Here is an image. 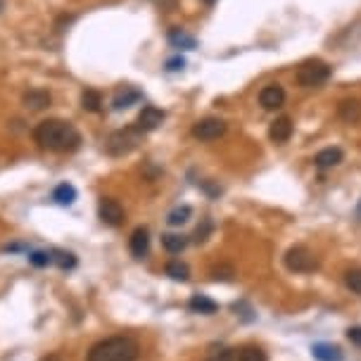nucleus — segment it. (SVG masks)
Here are the masks:
<instances>
[{"label": "nucleus", "instance_id": "f257e3e1", "mask_svg": "<svg viewBox=\"0 0 361 361\" xmlns=\"http://www.w3.org/2000/svg\"><path fill=\"white\" fill-rule=\"evenodd\" d=\"M34 140L39 147L51 152H74L81 147V133L65 119H46L34 129Z\"/></svg>", "mask_w": 361, "mask_h": 361}, {"label": "nucleus", "instance_id": "f03ea898", "mask_svg": "<svg viewBox=\"0 0 361 361\" xmlns=\"http://www.w3.org/2000/svg\"><path fill=\"white\" fill-rule=\"evenodd\" d=\"M138 342L129 335H114V338L100 340L91 347L88 361H136L138 359Z\"/></svg>", "mask_w": 361, "mask_h": 361}, {"label": "nucleus", "instance_id": "7ed1b4c3", "mask_svg": "<svg viewBox=\"0 0 361 361\" xmlns=\"http://www.w3.org/2000/svg\"><path fill=\"white\" fill-rule=\"evenodd\" d=\"M331 79V65L323 60H307L297 67V84L302 88H319Z\"/></svg>", "mask_w": 361, "mask_h": 361}, {"label": "nucleus", "instance_id": "20e7f679", "mask_svg": "<svg viewBox=\"0 0 361 361\" xmlns=\"http://www.w3.org/2000/svg\"><path fill=\"white\" fill-rule=\"evenodd\" d=\"M140 133H143V131L138 126L117 129L114 133L107 138V143H105V147H107V152L112 155V157H124V155H129L131 150H136V147H138Z\"/></svg>", "mask_w": 361, "mask_h": 361}, {"label": "nucleus", "instance_id": "39448f33", "mask_svg": "<svg viewBox=\"0 0 361 361\" xmlns=\"http://www.w3.org/2000/svg\"><path fill=\"white\" fill-rule=\"evenodd\" d=\"M285 266L295 273H311L319 269V259H316L314 252L307 250L304 245H295L285 252Z\"/></svg>", "mask_w": 361, "mask_h": 361}, {"label": "nucleus", "instance_id": "423d86ee", "mask_svg": "<svg viewBox=\"0 0 361 361\" xmlns=\"http://www.w3.org/2000/svg\"><path fill=\"white\" fill-rule=\"evenodd\" d=\"M223 133H226V122L214 119V117L197 122L195 126H192V136H195L197 140H216L221 138Z\"/></svg>", "mask_w": 361, "mask_h": 361}, {"label": "nucleus", "instance_id": "0eeeda50", "mask_svg": "<svg viewBox=\"0 0 361 361\" xmlns=\"http://www.w3.org/2000/svg\"><path fill=\"white\" fill-rule=\"evenodd\" d=\"M98 214H100V221L107 223V226L117 228L124 223V207L114 197H103L100 204H98Z\"/></svg>", "mask_w": 361, "mask_h": 361}, {"label": "nucleus", "instance_id": "6e6552de", "mask_svg": "<svg viewBox=\"0 0 361 361\" xmlns=\"http://www.w3.org/2000/svg\"><path fill=\"white\" fill-rule=\"evenodd\" d=\"M164 110L155 107V105H147V107L140 110L138 114V122H136V126H138L143 133H147V131H155L157 126H162V122H164Z\"/></svg>", "mask_w": 361, "mask_h": 361}, {"label": "nucleus", "instance_id": "1a4fd4ad", "mask_svg": "<svg viewBox=\"0 0 361 361\" xmlns=\"http://www.w3.org/2000/svg\"><path fill=\"white\" fill-rule=\"evenodd\" d=\"M259 105L264 110H278L285 105V91L283 86L278 84H271V86H264L259 93Z\"/></svg>", "mask_w": 361, "mask_h": 361}, {"label": "nucleus", "instance_id": "9d476101", "mask_svg": "<svg viewBox=\"0 0 361 361\" xmlns=\"http://www.w3.org/2000/svg\"><path fill=\"white\" fill-rule=\"evenodd\" d=\"M129 250L131 254H133L136 259H143L147 254V250H150V233H147V228H136L133 233H131L129 238Z\"/></svg>", "mask_w": 361, "mask_h": 361}, {"label": "nucleus", "instance_id": "9b49d317", "mask_svg": "<svg viewBox=\"0 0 361 361\" xmlns=\"http://www.w3.org/2000/svg\"><path fill=\"white\" fill-rule=\"evenodd\" d=\"M292 136V122L290 117H278L276 122L271 124L269 129V138L273 143H278V145H283V143H288Z\"/></svg>", "mask_w": 361, "mask_h": 361}, {"label": "nucleus", "instance_id": "f8f14e48", "mask_svg": "<svg viewBox=\"0 0 361 361\" xmlns=\"http://www.w3.org/2000/svg\"><path fill=\"white\" fill-rule=\"evenodd\" d=\"M340 162H342V150H340V147H326V150L316 152L314 166H319V169H333V166H338Z\"/></svg>", "mask_w": 361, "mask_h": 361}, {"label": "nucleus", "instance_id": "ddd939ff", "mask_svg": "<svg viewBox=\"0 0 361 361\" xmlns=\"http://www.w3.org/2000/svg\"><path fill=\"white\" fill-rule=\"evenodd\" d=\"M140 91H136V88H131V86H124V88L117 93L114 98H112V107L114 110H126L131 107V105H136L140 100Z\"/></svg>", "mask_w": 361, "mask_h": 361}, {"label": "nucleus", "instance_id": "4468645a", "mask_svg": "<svg viewBox=\"0 0 361 361\" xmlns=\"http://www.w3.org/2000/svg\"><path fill=\"white\" fill-rule=\"evenodd\" d=\"M24 105L29 110H46L51 105V93L48 91H41V88H31L29 93H24Z\"/></svg>", "mask_w": 361, "mask_h": 361}, {"label": "nucleus", "instance_id": "2eb2a0df", "mask_svg": "<svg viewBox=\"0 0 361 361\" xmlns=\"http://www.w3.org/2000/svg\"><path fill=\"white\" fill-rule=\"evenodd\" d=\"M311 354H314V359H319V361H342L340 347L328 345V342H319V345H314L311 347Z\"/></svg>", "mask_w": 361, "mask_h": 361}, {"label": "nucleus", "instance_id": "dca6fc26", "mask_svg": "<svg viewBox=\"0 0 361 361\" xmlns=\"http://www.w3.org/2000/svg\"><path fill=\"white\" fill-rule=\"evenodd\" d=\"M338 114L342 122L347 124H354L361 119V103L359 100H342L338 105Z\"/></svg>", "mask_w": 361, "mask_h": 361}, {"label": "nucleus", "instance_id": "f3484780", "mask_svg": "<svg viewBox=\"0 0 361 361\" xmlns=\"http://www.w3.org/2000/svg\"><path fill=\"white\" fill-rule=\"evenodd\" d=\"M188 309L195 311V314H214V311L219 309V304L209 300L207 295H192L188 302Z\"/></svg>", "mask_w": 361, "mask_h": 361}, {"label": "nucleus", "instance_id": "a211bd4d", "mask_svg": "<svg viewBox=\"0 0 361 361\" xmlns=\"http://www.w3.org/2000/svg\"><path fill=\"white\" fill-rule=\"evenodd\" d=\"M169 43L173 48H180V51H195V46H197V41L185 34L183 29H171L169 31Z\"/></svg>", "mask_w": 361, "mask_h": 361}, {"label": "nucleus", "instance_id": "6ab92c4d", "mask_svg": "<svg viewBox=\"0 0 361 361\" xmlns=\"http://www.w3.org/2000/svg\"><path fill=\"white\" fill-rule=\"evenodd\" d=\"M53 200L62 204V207H70L77 200V188H74L72 183H60L58 188L53 190Z\"/></svg>", "mask_w": 361, "mask_h": 361}, {"label": "nucleus", "instance_id": "aec40b11", "mask_svg": "<svg viewBox=\"0 0 361 361\" xmlns=\"http://www.w3.org/2000/svg\"><path fill=\"white\" fill-rule=\"evenodd\" d=\"M162 245H164L166 252L171 254H178L185 250V245H188V240H185V235H178V233H166L162 235Z\"/></svg>", "mask_w": 361, "mask_h": 361}, {"label": "nucleus", "instance_id": "412c9836", "mask_svg": "<svg viewBox=\"0 0 361 361\" xmlns=\"http://www.w3.org/2000/svg\"><path fill=\"white\" fill-rule=\"evenodd\" d=\"M190 216H192V209L188 204H180V207L171 209L169 214H166V223H169V226H183V223H188Z\"/></svg>", "mask_w": 361, "mask_h": 361}, {"label": "nucleus", "instance_id": "4be33fe9", "mask_svg": "<svg viewBox=\"0 0 361 361\" xmlns=\"http://www.w3.org/2000/svg\"><path fill=\"white\" fill-rule=\"evenodd\" d=\"M51 261L65 271H70L77 266V257H74L72 252H65V250H51Z\"/></svg>", "mask_w": 361, "mask_h": 361}, {"label": "nucleus", "instance_id": "5701e85b", "mask_svg": "<svg viewBox=\"0 0 361 361\" xmlns=\"http://www.w3.org/2000/svg\"><path fill=\"white\" fill-rule=\"evenodd\" d=\"M238 361H269L266 359V352L257 345H245L238 352Z\"/></svg>", "mask_w": 361, "mask_h": 361}, {"label": "nucleus", "instance_id": "b1692460", "mask_svg": "<svg viewBox=\"0 0 361 361\" xmlns=\"http://www.w3.org/2000/svg\"><path fill=\"white\" fill-rule=\"evenodd\" d=\"M164 271H166V276L173 278V281H188V276H190L188 266H185L183 261H169Z\"/></svg>", "mask_w": 361, "mask_h": 361}, {"label": "nucleus", "instance_id": "393cba45", "mask_svg": "<svg viewBox=\"0 0 361 361\" xmlns=\"http://www.w3.org/2000/svg\"><path fill=\"white\" fill-rule=\"evenodd\" d=\"M81 105H84V110H88V112H98L100 110V105H103V96L98 91H84V96H81Z\"/></svg>", "mask_w": 361, "mask_h": 361}, {"label": "nucleus", "instance_id": "a878e982", "mask_svg": "<svg viewBox=\"0 0 361 361\" xmlns=\"http://www.w3.org/2000/svg\"><path fill=\"white\" fill-rule=\"evenodd\" d=\"M345 285L361 295V269H350L345 273Z\"/></svg>", "mask_w": 361, "mask_h": 361}, {"label": "nucleus", "instance_id": "bb28decb", "mask_svg": "<svg viewBox=\"0 0 361 361\" xmlns=\"http://www.w3.org/2000/svg\"><path fill=\"white\" fill-rule=\"evenodd\" d=\"M29 264L39 266V269H43V266H48V264H53V261H51V252H43V250L29 252Z\"/></svg>", "mask_w": 361, "mask_h": 361}, {"label": "nucleus", "instance_id": "cd10ccee", "mask_svg": "<svg viewBox=\"0 0 361 361\" xmlns=\"http://www.w3.org/2000/svg\"><path fill=\"white\" fill-rule=\"evenodd\" d=\"M211 278H214V281H231L233 269L231 266H216V269L211 271Z\"/></svg>", "mask_w": 361, "mask_h": 361}, {"label": "nucleus", "instance_id": "c85d7f7f", "mask_svg": "<svg viewBox=\"0 0 361 361\" xmlns=\"http://www.w3.org/2000/svg\"><path fill=\"white\" fill-rule=\"evenodd\" d=\"M209 231H211V221H209V219H204V226H202V228H200V226H197V231H195V240H197V242L207 240V235H209Z\"/></svg>", "mask_w": 361, "mask_h": 361}, {"label": "nucleus", "instance_id": "c756f323", "mask_svg": "<svg viewBox=\"0 0 361 361\" xmlns=\"http://www.w3.org/2000/svg\"><path fill=\"white\" fill-rule=\"evenodd\" d=\"M347 340H350L352 345L361 347V326H357V328H350V331H347Z\"/></svg>", "mask_w": 361, "mask_h": 361}, {"label": "nucleus", "instance_id": "7c9ffc66", "mask_svg": "<svg viewBox=\"0 0 361 361\" xmlns=\"http://www.w3.org/2000/svg\"><path fill=\"white\" fill-rule=\"evenodd\" d=\"M183 65H185L183 58H173V60L166 62V70H169V72H178V70H183Z\"/></svg>", "mask_w": 361, "mask_h": 361}, {"label": "nucleus", "instance_id": "2f4dec72", "mask_svg": "<svg viewBox=\"0 0 361 361\" xmlns=\"http://www.w3.org/2000/svg\"><path fill=\"white\" fill-rule=\"evenodd\" d=\"M41 361H62V359L58 357V354H48V357H43Z\"/></svg>", "mask_w": 361, "mask_h": 361}, {"label": "nucleus", "instance_id": "473e14b6", "mask_svg": "<svg viewBox=\"0 0 361 361\" xmlns=\"http://www.w3.org/2000/svg\"><path fill=\"white\" fill-rule=\"evenodd\" d=\"M204 3H214V0H204Z\"/></svg>", "mask_w": 361, "mask_h": 361}, {"label": "nucleus", "instance_id": "72a5a7b5", "mask_svg": "<svg viewBox=\"0 0 361 361\" xmlns=\"http://www.w3.org/2000/svg\"><path fill=\"white\" fill-rule=\"evenodd\" d=\"M359 216H361V204H359Z\"/></svg>", "mask_w": 361, "mask_h": 361}, {"label": "nucleus", "instance_id": "f704fd0d", "mask_svg": "<svg viewBox=\"0 0 361 361\" xmlns=\"http://www.w3.org/2000/svg\"><path fill=\"white\" fill-rule=\"evenodd\" d=\"M0 8H3V0H0Z\"/></svg>", "mask_w": 361, "mask_h": 361}, {"label": "nucleus", "instance_id": "c9c22d12", "mask_svg": "<svg viewBox=\"0 0 361 361\" xmlns=\"http://www.w3.org/2000/svg\"><path fill=\"white\" fill-rule=\"evenodd\" d=\"M209 361H211V359H209Z\"/></svg>", "mask_w": 361, "mask_h": 361}]
</instances>
